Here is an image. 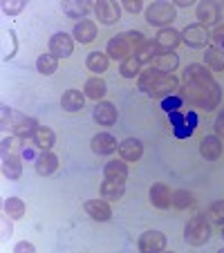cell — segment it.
<instances>
[{
    "mask_svg": "<svg viewBox=\"0 0 224 253\" xmlns=\"http://www.w3.org/2000/svg\"><path fill=\"white\" fill-rule=\"evenodd\" d=\"M181 43H184L186 47H193V49L206 47V45L211 43L209 27H204V25H200V23L186 25V27L181 29Z\"/></svg>",
    "mask_w": 224,
    "mask_h": 253,
    "instance_id": "obj_8",
    "label": "cell"
},
{
    "mask_svg": "<svg viewBox=\"0 0 224 253\" xmlns=\"http://www.w3.org/2000/svg\"><path fill=\"white\" fill-rule=\"evenodd\" d=\"M16 49H18V41H16V32L9 29L5 32V39H2V61H9L16 56Z\"/></svg>",
    "mask_w": 224,
    "mask_h": 253,
    "instance_id": "obj_36",
    "label": "cell"
},
{
    "mask_svg": "<svg viewBox=\"0 0 224 253\" xmlns=\"http://www.w3.org/2000/svg\"><path fill=\"white\" fill-rule=\"evenodd\" d=\"M204 65L213 72H224V49L220 47H206L204 52Z\"/></svg>",
    "mask_w": 224,
    "mask_h": 253,
    "instance_id": "obj_30",
    "label": "cell"
},
{
    "mask_svg": "<svg viewBox=\"0 0 224 253\" xmlns=\"http://www.w3.org/2000/svg\"><path fill=\"white\" fill-rule=\"evenodd\" d=\"M74 52V39L67 32H56L49 39V54L56 58H67Z\"/></svg>",
    "mask_w": 224,
    "mask_h": 253,
    "instance_id": "obj_12",
    "label": "cell"
},
{
    "mask_svg": "<svg viewBox=\"0 0 224 253\" xmlns=\"http://www.w3.org/2000/svg\"><path fill=\"white\" fill-rule=\"evenodd\" d=\"M166 244H168L166 235H164L162 231H155V229L143 231L137 240V249L141 253H162L164 249H166Z\"/></svg>",
    "mask_w": 224,
    "mask_h": 253,
    "instance_id": "obj_9",
    "label": "cell"
},
{
    "mask_svg": "<svg viewBox=\"0 0 224 253\" xmlns=\"http://www.w3.org/2000/svg\"><path fill=\"white\" fill-rule=\"evenodd\" d=\"M23 139L20 137H5L0 141V150L2 153H16V150H23Z\"/></svg>",
    "mask_w": 224,
    "mask_h": 253,
    "instance_id": "obj_40",
    "label": "cell"
},
{
    "mask_svg": "<svg viewBox=\"0 0 224 253\" xmlns=\"http://www.w3.org/2000/svg\"><path fill=\"white\" fill-rule=\"evenodd\" d=\"M206 217H209L211 224L224 226V200H218L206 209Z\"/></svg>",
    "mask_w": 224,
    "mask_h": 253,
    "instance_id": "obj_37",
    "label": "cell"
},
{
    "mask_svg": "<svg viewBox=\"0 0 224 253\" xmlns=\"http://www.w3.org/2000/svg\"><path fill=\"white\" fill-rule=\"evenodd\" d=\"M211 41L215 43V47H220V49H224V25L220 23L218 27L211 32Z\"/></svg>",
    "mask_w": 224,
    "mask_h": 253,
    "instance_id": "obj_42",
    "label": "cell"
},
{
    "mask_svg": "<svg viewBox=\"0 0 224 253\" xmlns=\"http://www.w3.org/2000/svg\"><path fill=\"white\" fill-rule=\"evenodd\" d=\"M92 119L99 126H103V128H110V126H115L117 119H119V110H117V105L110 103V101H99V103L94 105V110H92Z\"/></svg>",
    "mask_w": 224,
    "mask_h": 253,
    "instance_id": "obj_13",
    "label": "cell"
},
{
    "mask_svg": "<svg viewBox=\"0 0 224 253\" xmlns=\"http://www.w3.org/2000/svg\"><path fill=\"white\" fill-rule=\"evenodd\" d=\"M83 209L94 222H108L112 217V209H110L108 200H103V197L101 200H88Z\"/></svg>",
    "mask_w": 224,
    "mask_h": 253,
    "instance_id": "obj_20",
    "label": "cell"
},
{
    "mask_svg": "<svg viewBox=\"0 0 224 253\" xmlns=\"http://www.w3.org/2000/svg\"><path fill=\"white\" fill-rule=\"evenodd\" d=\"M119 74L124 79H139V74H141V63L137 61V56H128L126 61H121Z\"/></svg>",
    "mask_w": 224,
    "mask_h": 253,
    "instance_id": "obj_34",
    "label": "cell"
},
{
    "mask_svg": "<svg viewBox=\"0 0 224 253\" xmlns=\"http://www.w3.org/2000/svg\"><path fill=\"white\" fill-rule=\"evenodd\" d=\"M222 240H224V226H222Z\"/></svg>",
    "mask_w": 224,
    "mask_h": 253,
    "instance_id": "obj_49",
    "label": "cell"
},
{
    "mask_svg": "<svg viewBox=\"0 0 224 253\" xmlns=\"http://www.w3.org/2000/svg\"><path fill=\"white\" fill-rule=\"evenodd\" d=\"M20 157H23V159H32V157H34V150H32V148H27V146H25V148L20 150Z\"/></svg>",
    "mask_w": 224,
    "mask_h": 253,
    "instance_id": "obj_47",
    "label": "cell"
},
{
    "mask_svg": "<svg viewBox=\"0 0 224 253\" xmlns=\"http://www.w3.org/2000/svg\"><path fill=\"white\" fill-rule=\"evenodd\" d=\"M110 65V56L105 52H90L86 56V67L94 74H103Z\"/></svg>",
    "mask_w": 224,
    "mask_h": 253,
    "instance_id": "obj_29",
    "label": "cell"
},
{
    "mask_svg": "<svg viewBox=\"0 0 224 253\" xmlns=\"http://www.w3.org/2000/svg\"><path fill=\"white\" fill-rule=\"evenodd\" d=\"M193 204V193L191 191H186V188H179V191L173 193V206L179 211L188 209V206Z\"/></svg>",
    "mask_w": 224,
    "mask_h": 253,
    "instance_id": "obj_38",
    "label": "cell"
},
{
    "mask_svg": "<svg viewBox=\"0 0 224 253\" xmlns=\"http://www.w3.org/2000/svg\"><path fill=\"white\" fill-rule=\"evenodd\" d=\"M168 126H171V132L175 134L177 139H188L197 128V117L195 110H175V112H168Z\"/></svg>",
    "mask_w": 224,
    "mask_h": 253,
    "instance_id": "obj_5",
    "label": "cell"
},
{
    "mask_svg": "<svg viewBox=\"0 0 224 253\" xmlns=\"http://www.w3.org/2000/svg\"><path fill=\"white\" fill-rule=\"evenodd\" d=\"M177 7H191L193 5V0H173Z\"/></svg>",
    "mask_w": 224,
    "mask_h": 253,
    "instance_id": "obj_48",
    "label": "cell"
},
{
    "mask_svg": "<svg viewBox=\"0 0 224 253\" xmlns=\"http://www.w3.org/2000/svg\"><path fill=\"white\" fill-rule=\"evenodd\" d=\"M222 153H224V143L218 134H206V137L202 139L200 155L206 159V162H215V159H220Z\"/></svg>",
    "mask_w": 224,
    "mask_h": 253,
    "instance_id": "obj_15",
    "label": "cell"
},
{
    "mask_svg": "<svg viewBox=\"0 0 224 253\" xmlns=\"http://www.w3.org/2000/svg\"><path fill=\"white\" fill-rule=\"evenodd\" d=\"M36 70H39V74H43V77H52L54 72L58 70V58L52 56V54H41V56L36 58Z\"/></svg>",
    "mask_w": 224,
    "mask_h": 253,
    "instance_id": "obj_33",
    "label": "cell"
},
{
    "mask_svg": "<svg viewBox=\"0 0 224 253\" xmlns=\"http://www.w3.org/2000/svg\"><path fill=\"white\" fill-rule=\"evenodd\" d=\"M141 155H143V143L139 139L128 137L119 143V157L124 162H137V159H141Z\"/></svg>",
    "mask_w": 224,
    "mask_h": 253,
    "instance_id": "obj_22",
    "label": "cell"
},
{
    "mask_svg": "<svg viewBox=\"0 0 224 253\" xmlns=\"http://www.w3.org/2000/svg\"><path fill=\"white\" fill-rule=\"evenodd\" d=\"M25 9V0H2V11L7 16H16Z\"/></svg>",
    "mask_w": 224,
    "mask_h": 253,
    "instance_id": "obj_41",
    "label": "cell"
},
{
    "mask_svg": "<svg viewBox=\"0 0 224 253\" xmlns=\"http://www.w3.org/2000/svg\"><path fill=\"white\" fill-rule=\"evenodd\" d=\"M128 164L124 159H112L103 166V179L108 182H119V184H126L128 182Z\"/></svg>",
    "mask_w": 224,
    "mask_h": 253,
    "instance_id": "obj_18",
    "label": "cell"
},
{
    "mask_svg": "<svg viewBox=\"0 0 224 253\" xmlns=\"http://www.w3.org/2000/svg\"><path fill=\"white\" fill-rule=\"evenodd\" d=\"M61 9L67 18L79 23V20H83L88 14H90V9H94V5H92V0H88V2H81V0H67V2L61 5Z\"/></svg>",
    "mask_w": 224,
    "mask_h": 253,
    "instance_id": "obj_21",
    "label": "cell"
},
{
    "mask_svg": "<svg viewBox=\"0 0 224 253\" xmlns=\"http://www.w3.org/2000/svg\"><path fill=\"white\" fill-rule=\"evenodd\" d=\"M126 193V184H119V182H108V179H103V184H101V197L108 202H117L121 200Z\"/></svg>",
    "mask_w": 224,
    "mask_h": 253,
    "instance_id": "obj_31",
    "label": "cell"
},
{
    "mask_svg": "<svg viewBox=\"0 0 224 253\" xmlns=\"http://www.w3.org/2000/svg\"><path fill=\"white\" fill-rule=\"evenodd\" d=\"M90 148H92L94 155H112V153L119 150V143H117V139L110 132H99V134L92 137Z\"/></svg>",
    "mask_w": 224,
    "mask_h": 253,
    "instance_id": "obj_17",
    "label": "cell"
},
{
    "mask_svg": "<svg viewBox=\"0 0 224 253\" xmlns=\"http://www.w3.org/2000/svg\"><path fill=\"white\" fill-rule=\"evenodd\" d=\"M56 168H58V157L52 153V150L41 153L39 157H36V172H39V175L47 177V175H52Z\"/></svg>",
    "mask_w": 224,
    "mask_h": 253,
    "instance_id": "obj_27",
    "label": "cell"
},
{
    "mask_svg": "<svg viewBox=\"0 0 224 253\" xmlns=\"http://www.w3.org/2000/svg\"><path fill=\"white\" fill-rule=\"evenodd\" d=\"M181 105H184V99L179 94H171L166 99H162V110L166 112H175V110H181Z\"/></svg>",
    "mask_w": 224,
    "mask_h": 253,
    "instance_id": "obj_39",
    "label": "cell"
},
{
    "mask_svg": "<svg viewBox=\"0 0 224 253\" xmlns=\"http://www.w3.org/2000/svg\"><path fill=\"white\" fill-rule=\"evenodd\" d=\"M39 121L34 117H27L18 110H11L9 105H2V119H0V128L11 132L14 137L20 139H32L36 128H39Z\"/></svg>",
    "mask_w": 224,
    "mask_h": 253,
    "instance_id": "obj_3",
    "label": "cell"
},
{
    "mask_svg": "<svg viewBox=\"0 0 224 253\" xmlns=\"http://www.w3.org/2000/svg\"><path fill=\"white\" fill-rule=\"evenodd\" d=\"M32 141L41 153H47V150L54 148V143H56V134H54V130L47 128V126H39L32 137Z\"/></svg>",
    "mask_w": 224,
    "mask_h": 253,
    "instance_id": "obj_24",
    "label": "cell"
},
{
    "mask_svg": "<svg viewBox=\"0 0 224 253\" xmlns=\"http://www.w3.org/2000/svg\"><path fill=\"white\" fill-rule=\"evenodd\" d=\"M11 222H14V220H11V217H7V215L2 217V222H0V224H2V238H5V240L14 235V226H11Z\"/></svg>",
    "mask_w": 224,
    "mask_h": 253,
    "instance_id": "obj_45",
    "label": "cell"
},
{
    "mask_svg": "<svg viewBox=\"0 0 224 253\" xmlns=\"http://www.w3.org/2000/svg\"><path fill=\"white\" fill-rule=\"evenodd\" d=\"M195 16L200 20V25H204V27H209V25L218 27L220 20H222V5L215 2V0H202L195 7Z\"/></svg>",
    "mask_w": 224,
    "mask_h": 253,
    "instance_id": "obj_10",
    "label": "cell"
},
{
    "mask_svg": "<svg viewBox=\"0 0 224 253\" xmlns=\"http://www.w3.org/2000/svg\"><path fill=\"white\" fill-rule=\"evenodd\" d=\"M83 105H86V94L81 90H65L61 96V108L65 112H79L83 110Z\"/></svg>",
    "mask_w": 224,
    "mask_h": 253,
    "instance_id": "obj_25",
    "label": "cell"
},
{
    "mask_svg": "<svg viewBox=\"0 0 224 253\" xmlns=\"http://www.w3.org/2000/svg\"><path fill=\"white\" fill-rule=\"evenodd\" d=\"M146 36L141 32H121L117 36L108 41V47H105V54L110 58H115V61H126L128 56H133L134 52L139 49V45L146 43Z\"/></svg>",
    "mask_w": 224,
    "mask_h": 253,
    "instance_id": "obj_4",
    "label": "cell"
},
{
    "mask_svg": "<svg viewBox=\"0 0 224 253\" xmlns=\"http://www.w3.org/2000/svg\"><path fill=\"white\" fill-rule=\"evenodd\" d=\"M213 128H215V134H218L220 139H224V110L220 112L218 117H215V124H213Z\"/></svg>",
    "mask_w": 224,
    "mask_h": 253,
    "instance_id": "obj_46",
    "label": "cell"
},
{
    "mask_svg": "<svg viewBox=\"0 0 224 253\" xmlns=\"http://www.w3.org/2000/svg\"><path fill=\"white\" fill-rule=\"evenodd\" d=\"M137 85L146 96L159 99V101L171 94H177V90H179V81H177L173 74L159 72L157 67H146V70H141V74H139V79H137Z\"/></svg>",
    "mask_w": 224,
    "mask_h": 253,
    "instance_id": "obj_2",
    "label": "cell"
},
{
    "mask_svg": "<svg viewBox=\"0 0 224 253\" xmlns=\"http://www.w3.org/2000/svg\"><path fill=\"white\" fill-rule=\"evenodd\" d=\"M72 39L79 41V43H92V41L96 39V23L94 20H79L77 25H74V29H72Z\"/></svg>",
    "mask_w": 224,
    "mask_h": 253,
    "instance_id": "obj_23",
    "label": "cell"
},
{
    "mask_svg": "<svg viewBox=\"0 0 224 253\" xmlns=\"http://www.w3.org/2000/svg\"><path fill=\"white\" fill-rule=\"evenodd\" d=\"M181 43V32H177L175 27H164L155 36V45L159 47V52H175V47Z\"/></svg>",
    "mask_w": 224,
    "mask_h": 253,
    "instance_id": "obj_14",
    "label": "cell"
},
{
    "mask_svg": "<svg viewBox=\"0 0 224 253\" xmlns=\"http://www.w3.org/2000/svg\"><path fill=\"white\" fill-rule=\"evenodd\" d=\"M177 18V11L173 2H166V0H159V2H150L146 7V23L153 25V27H171L173 20Z\"/></svg>",
    "mask_w": 224,
    "mask_h": 253,
    "instance_id": "obj_7",
    "label": "cell"
},
{
    "mask_svg": "<svg viewBox=\"0 0 224 253\" xmlns=\"http://www.w3.org/2000/svg\"><path fill=\"white\" fill-rule=\"evenodd\" d=\"M211 240V222L204 215H195L184 226V242L188 247H204Z\"/></svg>",
    "mask_w": 224,
    "mask_h": 253,
    "instance_id": "obj_6",
    "label": "cell"
},
{
    "mask_svg": "<svg viewBox=\"0 0 224 253\" xmlns=\"http://www.w3.org/2000/svg\"><path fill=\"white\" fill-rule=\"evenodd\" d=\"M2 175L9 182H18L23 175V157L18 153H2Z\"/></svg>",
    "mask_w": 224,
    "mask_h": 253,
    "instance_id": "obj_16",
    "label": "cell"
},
{
    "mask_svg": "<svg viewBox=\"0 0 224 253\" xmlns=\"http://www.w3.org/2000/svg\"><path fill=\"white\" fill-rule=\"evenodd\" d=\"M153 67H157L159 72H166V74H173L179 67V56L175 52H159Z\"/></svg>",
    "mask_w": 224,
    "mask_h": 253,
    "instance_id": "obj_28",
    "label": "cell"
},
{
    "mask_svg": "<svg viewBox=\"0 0 224 253\" xmlns=\"http://www.w3.org/2000/svg\"><path fill=\"white\" fill-rule=\"evenodd\" d=\"M94 14H96V20H99L101 25L110 27V25L119 23L121 7H119V2H115V0H99L94 5Z\"/></svg>",
    "mask_w": 224,
    "mask_h": 253,
    "instance_id": "obj_11",
    "label": "cell"
},
{
    "mask_svg": "<svg viewBox=\"0 0 224 253\" xmlns=\"http://www.w3.org/2000/svg\"><path fill=\"white\" fill-rule=\"evenodd\" d=\"M184 103L193 105L197 110H215L222 103V87L213 79L211 70L202 63H191L184 70V83L177 90Z\"/></svg>",
    "mask_w": 224,
    "mask_h": 253,
    "instance_id": "obj_1",
    "label": "cell"
},
{
    "mask_svg": "<svg viewBox=\"0 0 224 253\" xmlns=\"http://www.w3.org/2000/svg\"><path fill=\"white\" fill-rule=\"evenodd\" d=\"M157 54H159V47L155 45V41H146L143 45H139L134 56H137V61L143 65V63H150L153 58H157Z\"/></svg>",
    "mask_w": 224,
    "mask_h": 253,
    "instance_id": "obj_35",
    "label": "cell"
},
{
    "mask_svg": "<svg viewBox=\"0 0 224 253\" xmlns=\"http://www.w3.org/2000/svg\"><path fill=\"white\" fill-rule=\"evenodd\" d=\"M83 94H86V99H92V101H103V96L108 94V85H105V81L101 77H92L86 81V85H83Z\"/></svg>",
    "mask_w": 224,
    "mask_h": 253,
    "instance_id": "obj_26",
    "label": "cell"
},
{
    "mask_svg": "<svg viewBox=\"0 0 224 253\" xmlns=\"http://www.w3.org/2000/svg\"><path fill=\"white\" fill-rule=\"evenodd\" d=\"M121 2H124V9L128 11V14H139V11L143 9L141 0H121Z\"/></svg>",
    "mask_w": 224,
    "mask_h": 253,
    "instance_id": "obj_43",
    "label": "cell"
},
{
    "mask_svg": "<svg viewBox=\"0 0 224 253\" xmlns=\"http://www.w3.org/2000/svg\"><path fill=\"white\" fill-rule=\"evenodd\" d=\"M148 197H150V204L155 206V209H171V204H173V193H171V188L166 186V184H162V182H157V184H153L150 186V191H148Z\"/></svg>",
    "mask_w": 224,
    "mask_h": 253,
    "instance_id": "obj_19",
    "label": "cell"
},
{
    "mask_svg": "<svg viewBox=\"0 0 224 253\" xmlns=\"http://www.w3.org/2000/svg\"><path fill=\"white\" fill-rule=\"evenodd\" d=\"M14 253H36V247L32 242H27V240H23V242H18L14 247Z\"/></svg>",
    "mask_w": 224,
    "mask_h": 253,
    "instance_id": "obj_44",
    "label": "cell"
},
{
    "mask_svg": "<svg viewBox=\"0 0 224 253\" xmlns=\"http://www.w3.org/2000/svg\"><path fill=\"white\" fill-rule=\"evenodd\" d=\"M2 211H5L7 217L11 220H23L25 217V202L20 197H7L5 204H2Z\"/></svg>",
    "mask_w": 224,
    "mask_h": 253,
    "instance_id": "obj_32",
    "label": "cell"
}]
</instances>
